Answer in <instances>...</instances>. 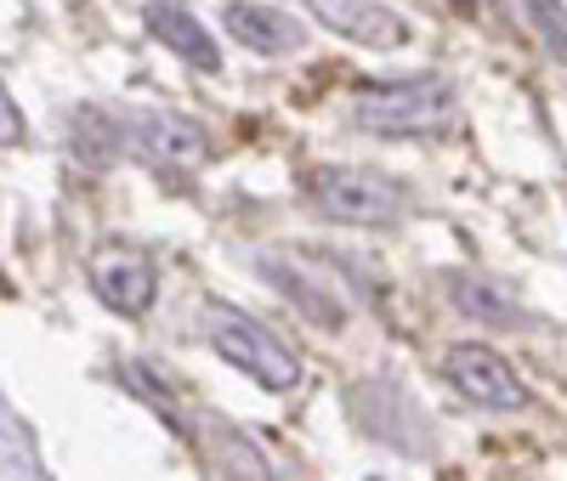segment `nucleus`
Segmentation results:
<instances>
[{
    "label": "nucleus",
    "instance_id": "nucleus-11",
    "mask_svg": "<svg viewBox=\"0 0 567 481\" xmlns=\"http://www.w3.org/2000/svg\"><path fill=\"white\" fill-rule=\"evenodd\" d=\"M449 295H454V306H460L465 317H477V323H499V328H523V323H528V312L516 306L499 283H488V278L454 272V278H449Z\"/></svg>",
    "mask_w": 567,
    "mask_h": 481
},
{
    "label": "nucleus",
    "instance_id": "nucleus-3",
    "mask_svg": "<svg viewBox=\"0 0 567 481\" xmlns=\"http://www.w3.org/2000/svg\"><path fill=\"white\" fill-rule=\"evenodd\" d=\"M199 328H205V346H210L221 363L245 368L256 385H267V391H290V385L301 379L296 352L284 346L267 323H256L250 312L210 301V306H205V317H199Z\"/></svg>",
    "mask_w": 567,
    "mask_h": 481
},
{
    "label": "nucleus",
    "instance_id": "nucleus-9",
    "mask_svg": "<svg viewBox=\"0 0 567 481\" xmlns=\"http://www.w3.org/2000/svg\"><path fill=\"white\" fill-rule=\"evenodd\" d=\"M221 23H227L233 40L250 45V52H261V57H290V52H301V40H307V29L290 12L261 7V0H227Z\"/></svg>",
    "mask_w": 567,
    "mask_h": 481
},
{
    "label": "nucleus",
    "instance_id": "nucleus-13",
    "mask_svg": "<svg viewBox=\"0 0 567 481\" xmlns=\"http://www.w3.org/2000/svg\"><path fill=\"white\" fill-rule=\"evenodd\" d=\"M120 148H125V125H114V119L97 114V108H80V114H74V154H80L85 165H109Z\"/></svg>",
    "mask_w": 567,
    "mask_h": 481
},
{
    "label": "nucleus",
    "instance_id": "nucleus-12",
    "mask_svg": "<svg viewBox=\"0 0 567 481\" xmlns=\"http://www.w3.org/2000/svg\"><path fill=\"white\" fill-rule=\"evenodd\" d=\"M205 442H210L216 464L227 470V481H272V475H267V459H261V453L250 448V437H239L233 425L205 419Z\"/></svg>",
    "mask_w": 567,
    "mask_h": 481
},
{
    "label": "nucleus",
    "instance_id": "nucleus-10",
    "mask_svg": "<svg viewBox=\"0 0 567 481\" xmlns=\"http://www.w3.org/2000/svg\"><path fill=\"white\" fill-rule=\"evenodd\" d=\"M142 23H148L154 40H165L182 63H194L199 74H216V69H221V52H216L210 29H199V18L187 12V7H176V0H148Z\"/></svg>",
    "mask_w": 567,
    "mask_h": 481
},
{
    "label": "nucleus",
    "instance_id": "nucleus-16",
    "mask_svg": "<svg viewBox=\"0 0 567 481\" xmlns=\"http://www.w3.org/2000/svg\"><path fill=\"white\" fill-rule=\"evenodd\" d=\"M0 295H12V283H7V272H0Z\"/></svg>",
    "mask_w": 567,
    "mask_h": 481
},
{
    "label": "nucleus",
    "instance_id": "nucleus-5",
    "mask_svg": "<svg viewBox=\"0 0 567 481\" xmlns=\"http://www.w3.org/2000/svg\"><path fill=\"white\" fill-rule=\"evenodd\" d=\"M443 374L454 379V391L465 397V402H477V408H499V414H516L528 402V391H523V379L511 374V363L494 352V346H449V357H443Z\"/></svg>",
    "mask_w": 567,
    "mask_h": 481
},
{
    "label": "nucleus",
    "instance_id": "nucleus-6",
    "mask_svg": "<svg viewBox=\"0 0 567 481\" xmlns=\"http://www.w3.org/2000/svg\"><path fill=\"white\" fill-rule=\"evenodd\" d=\"M125 148L154 159L159 170H199L210 159V136L187 114H136L125 119Z\"/></svg>",
    "mask_w": 567,
    "mask_h": 481
},
{
    "label": "nucleus",
    "instance_id": "nucleus-2",
    "mask_svg": "<svg viewBox=\"0 0 567 481\" xmlns=\"http://www.w3.org/2000/svg\"><path fill=\"white\" fill-rule=\"evenodd\" d=\"M301 192H307L312 216L341 221V227H392L409 210L403 187L392 176L358 170V165H318L301 176Z\"/></svg>",
    "mask_w": 567,
    "mask_h": 481
},
{
    "label": "nucleus",
    "instance_id": "nucleus-1",
    "mask_svg": "<svg viewBox=\"0 0 567 481\" xmlns=\"http://www.w3.org/2000/svg\"><path fill=\"white\" fill-rule=\"evenodd\" d=\"M460 114V96L443 74H414V80H386L358 91L352 125L374 136H425V130H449Z\"/></svg>",
    "mask_w": 567,
    "mask_h": 481
},
{
    "label": "nucleus",
    "instance_id": "nucleus-8",
    "mask_svg": "<svg viewBox=\"0 0 567 481\" xmlns=\"http://www.w3.org/2000/svg\"><path fill=\"white\" fill-rule=\"evenodd\" d=\"M307 12L341 40H358L369 52H392L409 40V18L386 0H307Z\"/></svg>",
    "mask_w": 567,
    "mask_h": 481
},
{
    "label": "nucleus",
    "instance_id": "nucleus-14",
    "mask_svg": "<svg viewBox=\"0 0 567 481\" xmlns=\"http://www.w3.org/2000/svg\"><path fill=\"white\" fill-rule=\"evenodd\" d=\"M523 12H528L534 34L545 40V52L567 63V7L561 0H523Z\"/></svg>",
    "mask_w": 567,
    "mask_h": 481
},
{
    "label": "nucleus",
    "instance_id": "nucleus-15",
    "mask_svg": "<svg viewBox=\"0 0 567 481\" xmlns=\"http://www.w3.org/2000/svg\"><path fill=\"white\" fill-rule=\"evenodd\" d=\"M12 142H23V114L12 103V91L0 85V148H12Z\"/></svg>",
    "mask_w": 567,
    "mask_h": 481
},
{
    "label": "nucleus",
    "instance_id": "nucleus-7",
    "mask_svg": "<svg viewBox=\"0 0 567 481\" xmlns=\"http://www.w3.org/2000/svg\"><path fill=\"white\" fill-rule=\"evenodd\" d=\"M85 272H91L97 301H109L120 317H142V312L154 306L159 278H154V261L142 255V250H131V244H103V250H91Z\"/></svg>",
    "mask_w": 567,
    "mask_h": 481
},
{
    "label": "nucleus",
    "instance_id": "nucleus-4",
    "mask_svg": "<svg viewBox=\"0 0 567 481\" xmlns=\"http://www.w3.org/2000/svg\"><path fill=\"white\" fill-rule=\"evenodd\" d=\"M261 278H267L272 289H284V295H290V306H296L301 317H312L318 328H341V323L352 317L347 289L329 278L323 261H312V255H301V250H267V255H261Z\"/></svg>",
    "mask_w": 567,
    "mask_h": 481
}]
</instances>
